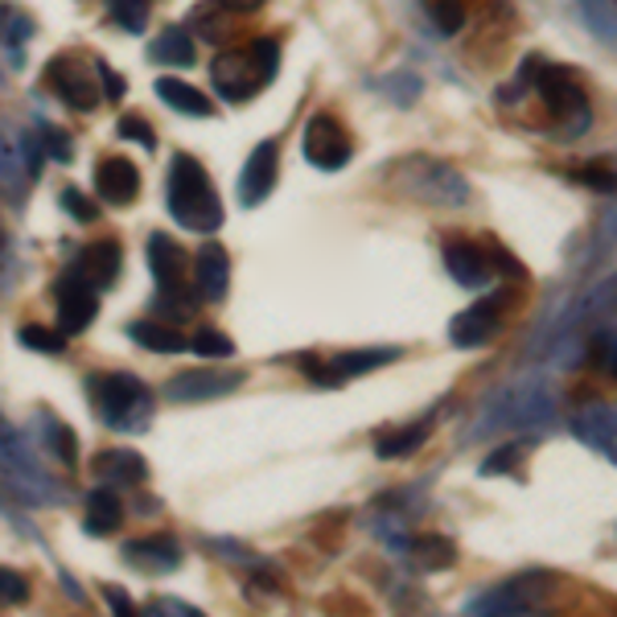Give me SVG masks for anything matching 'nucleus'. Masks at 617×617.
<instances>
[{
    "label": "nucleus",
    "instance_id": "f257e3e1",
    "mask_svg": "<svg viewBox=\"0 0 617 617\" xmlns=\"http://www.w3.org/2000/svg\"><path fill=\"white\" fill-rule=\"evenodd\" d=\"M165 198H169V215L182 223L186 230H198V235H210V230L223 227V202H218V189L210 182V173L194 153H177L169 161V186H165Z\"/></svg>",
    "mask_w": 617,
    "mask_h": 617
},
{
    "label": "nucleus",
    "instance_id": "f03ea898",
    "mask_svg": "<svg viewBox=\"0 0 617 617\" xmlns=\"http://www.w3.org/2000/svg\"><path fill=\"white\" fill-rule=\"evenodd\" d=\"M280 66V42L276 38H256L247 45H230L210 62V83L227 103H247L272 83Z\"/></svg>",
    "mask_w": 617,
    "mask_h": 617
},
{
    "label": "nucleus",
    "instance_id": "7ed1b4c3",
    "mask_svg": "<svg viewBox=\"0 0 617 617\" xmlns=\"http://www.w3.org/2000/svg\"><path fill=\"white\" fill-rule=\"evenodd\" d=\"M91 403L95 417L115 432H141L153 420V391L144 388L136 374L112 371V374H91Z\"/></svg>",
    "mask_w": 617,
    "mask_h": 617
},
{
    "label": "nucleus",
    "instance_id": "20e7f679",
    "mask_svg": "<svg viewBox=\"0 0 617 617\" xmlns=\"http://www.w3.org/2000/svg\"><path fill=\"white\" fill-rule=\"evenodd\" d=\"M144 259H148V272L157 280V301H153V313H169L173 317H194L198 313L202 297H189L186 292V251L173 244L165 230L148 235L144 244Z\"/></svg>",
    "mask_w": 617,
    "mask_h": 617
},
{
    "label": "nucleus",
    "instance_id": "39448f33",
    "mask_svg": "<svg viewBox=\"0 0 617 617\" xmlns=\"http://www.w3.org/2000/svg\"><path fill=\"white\" fill-rule=\"evenodd\" d=\"M301 153L313 169L333 173V169H342V165H350V157H354V144H350V136H346L342 124H338V115L317 112V115L305 120Z\"/></svg>",
    "mask_w": 617,
    "mask_h": 617
},
{
    "label": "nucleus",
    "instance_id": "423d86ee",
    "mask_svg": "<svg viewBox=\"0 0 617 617\" xmlns=\"http://www.w3.org/2000/svg\"><path fill=\"white\" fill-rule=\"evenodd\" d=\"M95 74L86 71V62L79 54H58V58H50V66H45L42 79L58 100L71 107V112H95V103H100Z\"/></svg>",
    "mask_w": 617,
    "mask_h": 617
},
{
    "label": "nucleus",
    "instance_id": "0eeeda50",
    "mask_svg": "<svg viewBox=\"0 0 617 617\" xmlns=\"http://www.w3.org/2000/svg\"><path fill=\"white\" fill-rule=\"evenodd\" d=\"M54 305H58V330L62 333H83L95 313H100V292L86 280L79 268L62 272L54 280Z\"/></svg>",
    "mask_w": 617,
    "mask_h": 617
},
{
    "label": "nucleus",
    "instance_id": "6e6552de",
    "mask_svg": "<svg viewBox=\"0 0 617 617\" xmlns=\"http://www.w3.org/2000/svg\"><path fill=\"white\" fill-rule=\"evenodd\" d=\"M400 359V350L395 346H383V350H346V354H333V359H305V374L321 383V388H342L350 379H359V374L374 371V367H383V362H395Z\"/></svg>",
    "mask_w": 617,
    "mask_h": 617
},
{
    "label": "nucleus",
    "instance_id": "1a4fd4ad",
    "mask_svg": "<svg viewBox=\"0 0 617 617\" xmlns=\"http://www.w3.org/2000/svg\"><path fill=\"white\" fill-rule=\"evenodd\" d=\"M535 91L544 107L556 120H573V115H585V86L568 66H539L535 71Z\"/></svg>",
    "mask_w": 617,
    "mask_h": 617
},
{
    "label": "nucleus",
    "instance_id": "9d476101",
    "mask_svg": "<svg viewBox=\"0 0 617 617\" xmlns=\"http://www.w3.org/2000/svg\"><path fill=\"white\" fill-rule=\"evenodd\" d=\"M503 305H506V297H503V292H494V297L470 305L465 313L453 317V326H449V338H453V346H461V350L486 346L494 333L503 330Z\"/></svg>",
    "mask_w": 617,
    "mask_h": 617
},
{
    "label": "nucleus",
    "instance_id": "9b49d317",
    "mask_svg": "<svg viewBox=\"0 0 617 617\" xmlns=\"http://www.w3.org/2000/svg\"><path fill=\"white\" fill-rule=\"evenodd\" d=\"M441 256H445V272L461 288H486L494 280V251H486L477 239H449Z\"/></svg>",
    "mask_w": 617,
    "mask_h": 617
},
{
    "label": "nucleus",
    "instance_id": "f8f14e48",
    "mask_svg": "<svg viewBox=\"0 0 617 617\" xmlns=\"http://www.w3.org/2000/svg\"><path fill=\"white\" fill-rule=\"evenodd\" d=\"M244 383L239 371H182L165 383V395L173 403H198V400H218Z\"/></svg>",
    "mask_w": 617,
    "mask_h": 617
},
{
    "label": "nucleus",
    "instance_id": "ddd939ff",
    "mask_svg": "<svg viewBox=\"0 0 617 617\" xmlns=\"http://www.w3.org/2000/svg\"><path fill=\"white\" fill-rule=\"evenodd\" d=\"M276 161H280V144L276 141H259L256 148L247 153V165H244V173H239V202H244V206H259V202L272 194Z\"/></svg>",
    "mask_w": 617,
    "mask_h": 617
},
{
    "label": "nucleus",
    "instance_id": "4468645a",
    "mask_svg": "<svg viewBox=\"0 0 617 617\" xmlns=\"http://www.w3.org/2000/svg\"><path fill=\"white\" fill-rule=\"evenodd\" d=\"M95 194L107 206H132L141 198V169L128 157H103L95 165Z\"/></svg>",
    "mask_w": 617,
    "mask_h": 617
},
{
    "label": "nucleus",
    "instance_id": "2eb2a0df",
    "mask_svg": "<svg viewBox=\"0 0 617 617\" xmlns=\"http://www.w3.org/2000/svg\"><path fill=\"white\" fill-rule=\"evenodd\" d=\"M124 561L136 568V573L148 576H165L182 564V544L173 535H148V539H132L124 547Z\"/></svg>",
    "mask_w": 617,
    "mask_h": 617
},
{
    "label": "nucleus",
    "instance_id": "dca6fc26",
    "mask_svg": "<svg viewBox=\"0 0 617 617\" xmlns=\"http://www.w3.org/2000/svg\"><path fill=\"white\" fill-rule=\"evenodd\" d=\"M227 285H230L227 247H218V244L198 247V256H194V292H198L202 301H223V297H227Z\"/></svg>",
    "mask_w": 617,
    "mask_h": 617
},
{
    "label": "nucleus",
    "instance_id": "f3484780",
    "mask_svg": "<svg viewBox=\"0 0 617 617\" xmlns=\"http://www.w3.org/2000/svg\"><path fill=\"white\" fill-rule=\"evenodd\" d=\"M91 474L100 482H112V486H141L148 477V465L136 449H100L91 457Z\"/></svg>",
    "mask_w": 617,
    "mask_h": 617
},
{
    "label": "nucleus",
    "instance_id": "a211bd4d",
    "mask_svg": "<svg viewBox=\"0 0 617 617\" xmlns=\"http://www.w3.org/2000/svg\"><path fill=\"white\" fill-rule=\"evenodd\" d=\"M74 268H79V272H83L95 288H115V280H120V268H124L120 239H95V244H86Z\"/></svg>",
    "mask_w": 617,
    "mask_h": 617
},
{
    "label": "nucleus",
    "instance_id": "6ab92c4d",
    "mask_svg": "<svg viewBox=\"0 0 617 617\" xmlns=\"http://www.w3.org/2000/svg\"><path fill=\"white\" fill-rule=\"evenodd\" d=\"M573 432L580 441H589L593 449H601V453H614L617 457V412L614 408H589V412L573 417Z\"/></svg>",
    "mask_w": 617,
    "mask_h": 617
},
{
    "label": "nucleus",
    "instance_id": "aec40b11",
    "mask_svg": "<svg viewBox=\"0 0 617 617\" xmlns=\"http://www.w3.org/2000/svg\"><path fill=\"white\" fill-rule=\"evenodd\" d=\"M124 523V506L115 498L112 490H91L83 503V532L86 535H112L115 527Z\"/></svg>",
    "mask_w": 617,
    "mask_h": 617
},
{
    "label": "nucleus",
    "instance_id": "412c9836",
    "mask_svg": "<svg viewBox=\"0 0 617 617\" xmlns=\"http://www.w3.org/2000/svg\"><path fill=\"white\" fill-rule=\"evenodd\" d=\"M157 95L165 103H169L173 112H182V115H215V100L210 95H202L198 86H189L186 79H169V74H161L157 83Z\"/></svg>",
    "mask_w": 617,
    "mask_h": 617
},
{
    "label": "nucleus",
    "instance_id": "4be33fe9",
    "mask_svg": "<svg viewBox=\"0 0 617 617\" xmlns=\"http://www.w3.org/2000/svg\"><path fill=\"white\" fill-rule=\"evenodd\" d=\"M128 338L136 346H144V350H153V354H182V350H189L186 333L169 326V321H132Z\"/></svg>",
    "mask_w": 617,
    "mask_h": 617
},
{
    "label": "nucleus",
    "instance_id": "5701e85b",
    "mask_svg": "<svg viewBox=\"0 0 617 617\" xmlns=\"http://www.w3.org/2000/svg\"><path fill=\"white\" fill-rule=\"evenodd\" d=\"M432 424H400V429H383L374 432V453L383 461H395V457H408V453H417L424 441H429Z\"/></svg>",
    "mask_w": 617,
    "mask_h": 617
},
{
    "label": "nucleus",
    "instance_id": "b1692460",
    "mask_svg": "<svg viewBox=\"0 0 617 617\" xmlns=\"http://www.w3.org/2000/svg\"><path fill=\"white\" fill-rule=\"evenodd\" d=\"M148 54L157 58V62H169V66H194V42H189V33L182 25H169L165 33L153 38L148 45Z\"/></svg>",
    "mask_w": 617,
    "mask_h": 617
},
{
    "label": "nucleus",
    "instance_id": "393cba45",
    "mask_svg": "<svg viewBox=\"0 0 617 617\" xmlns=\"http://www.w3.org/2000/svg\"><path fill=\"white\" fill-rule=\"evenodd\" d=\"M412 552H408V556H412V564H417V568H424V573H436V568H449V564L457 561V547L449 544L445 535H417V539H412Z\"/></svg>",
    "mask_w": 617,
    "mask_h": 617
},
{
    "label": "nucleus",
    "instance_id": "a878e982",
    "mask_svg": "<svg viewBox=\"0 0 617 617\" xmlns=\"http://www.w3.org/2000/svg\"><path fill=\"white\" fill-rule=\"evenodd\" d=\"M230 17H235V9H227L223 0H215V4H198V9H194V25H198V33L206 42H227L230 33L239 29V21H230Z\"/></svg>",
    "mask_w": 617,
    "mask_h": 617
},
{
    "label": "nucleus",
    "instance_id": "bb28decb",
    "mask_svg": "<svg viewBox=\"0 0 617 617\" xmlns=\"http://www.w3.org/2000/svg\"><path fill=\"white\" fill-rule=\"evenodd\" d=\"M532 609H535L532 597H523L518 585H503V589L470 601V614H532Z\"/></svg>",
    "mask_w": 617,
    "mask_h": 617
},
{
    "label": "nucleus",
    "instance_id": "cd10ccee",
    "mask_svg": "<svg viewBox=\"0 0 617 617\" xmlns=\"http://www.w3.org/2000/svg\"><path fill=\"white\" fill-rule=\"evenodd\" d=\"M17 338H21V346L38 350V354H62V350H66V333L45 330V326H21Z\"/></svg>",
    "mask_w": 617,
    "mask_h": 617
},
{
    "label": "nucleus",
    "instance_id": "c85d7f7f",
    "mask_svg": "<svg viewBox=\"0 0 617 617\" xmlns=\"http://www.w3.org/2000/svg\"><path fill=\"white\" fill-rule=\"evenodd\" d=\"M189 350L202 354V359H230V354H235V342L218 330H198L189 338Z\"/></svg>",
    "mask_w": 617,
    "mask_h": 617
},
{
    "label": "nucleus",
    "instance_id": "c756f323",
    "mask_svg": "<svg viewBox=\"0 0 617 617\" xmlns=\"http://www.w3.org/2000/svg\"><path fill=\"white\" fill-rule=\"evenodd\" d=\"M58 206H62V210H66V215H71L74 223H95V218H100V206L86 198V194H83L79 186H66V189H62V194H58Z\"/></svg>",
    "mask_w": 617,
    "mask_h": 617
},
{
    "label": "nucleus",
    "instance_id": "7c9ffc66",
    "mask_svg": "<svg viewBox=\"0 0 617 617\" xmlns=\"http://www.w3.org/2000/svg\"><path fill=\"white\" fill-rule=\"evenodd\" d=\"M112 21H120L128 33H144V25H148V0H112Z\"/></svg>",
    "mask_w": 617,
    "mask_h": 617
},
{
    "label": "nucleus",
    "instance_id": "2f4dec72",
    "mask_svg": "<svg viewBox=\"0 0 617 617\" xmlns=\"http://www.w3.org/2000/svg\"><path fill=\"white\" fill-rule=\"evenodd\" d=\"M115 136H120V141H136L141 148H157V132H153V124H148L144 115H136V112L120 120Z\"/></svg>",
    "mask_w": 617,
    "mask_h": 617
},
{
    "label": "nucleus",
    "instance_id": "473e14b6",
    "mask_svg": "<svg viewBox=\"0 0 617 617\" xmlns=\"http://www.w3.org/2000/svg\"><path fill=\"white\" fill-rule=\"evenodd\" d=\"M42 420L50 424V432H54V441H50V436H45V441H50V449L58 453V461H66V465H74V461H79V453H74V449H79V441H74V432L66 429V424H58L54 412H42Z\"/></svg>",
    "mask_w": 617,
    "mask_h": 617
},
{
    "label": "nucleus",
    "instance_id": "72a5a7b5",
    "mask_svg": "<svg viewBox=\"0 0 617 617\" xmlns=\"http://www.w3.org/2000/svg\"><path fill=\"white\" fill-rule=\"evenodd\" d=\"M573 182L597 189V194H614V189H617V173L609 169V165H580V169L573 173Z\"/></svg>",
    "mask_w": 617,
    "mask_h": 617
},
{
    "label": "nucleus",
    "instance_id": "f704fd0d",
    "mask_svg": "<svg viewBox=\"0 0 617 617\" xmlns=\"http://www.w3.org/2000/svg\"><path fill=\"white\" fill-rule=\"evenodd\" d=\"M527 449L532 445H523V441H515V445H503V449H494L486 461H482V474H503V470H515L518 461L527 457Z\"/></svg>",
    "mask_w": 617,
    "mask_h": 617
},
{
    "label": "nucleus",
    "instance_id": "c9c22d12",
    "mask_svg": "<svg viewBox=\"0 0 617 617\" xmlns=\"http://www.w3.org/2000/svg\"><path fill=\"white\" fill-rule=\"evenodd\" d=\"M432 25L441 29V33H457L465 25V9H461L457 0H432Z\"/></svg>",
    "mask_w": 617,
    "mask_h": 617
},
{
    "label": "nucleus",
    "instance_id": "e433bc0d",
    "mask_svg": "<svg viewBox=\"0 0 617 617\" xmlns=\"http://www.w3.org/2000/svg\"><path fill=\"white\" fill-rule=\"evenodd\" d=\"M38 141H42L45 157L62 161V165H71V161H74V141L62 128H42V132H38Z\"/></svg>",
    "mask_w": 617,
    "mask_h": 617
},
{
    "label": "nucleus",
    "instance_id": "4c0bfd02",
    "mask_svg": "<svg viewBox=\"0 0 617 617\" xmlns=\"http://www.w3.org/2000/svg\"><path fill=\"white\" fill-rule=\"evenodd\" d=\"M95 71H100V83H103V95L107 100H124V91H128V83H124V74H115L107 62H95Z\"/></svg>",
    "mask_w": 617,
    "mask_h": 617
},
{
    "label": "nucleus",
    "instance_id": "58836bf2",
    "mask_svg": "<svg viewBox=\"0 0 617 617\" xmlns=\"http://www.w3.org/2000/svg\"><path fill=\"white\" fill-rule=\"evenodd\" d=\"M25 597H29L25 576L13 573V568H4V609H13V605H21Z\"/></svg>",
    "mask_w": 617,
    "mask_h": 617
},
{
    "label": "nucleus",
    "instance_id": "ea45409f",
    "mask_svg": "<svg viewBox=\"0 0 617 617\" xmlns=\"http://www.w3.org/2000/svg\"><path fill=\"white\" fill-rule=\"evenodd\" d=\"M103 597H107V605H112V609H120L124 617L136 614V605H132V597H128L124 589H115V585H107V589H103Z\"/></svg>",
    "mask_w": 617,
    "mask_h": 617
},
{
    "label": "nucleus",
    "instance_id": "a19ab883",
    "mask_svg": "<svg viewBox=\"0 0 617 617\" xmlns=\"http://www.w3.org/2000/svg\"><path fill=\"white\" fill-rule=\"evenodd\" d=\"M148 609H153V614H161V609H169V614H182V617H198V609H194V605L173 601V597H161V601H153Z\"/></svg>",
    "mask_w": 617,
    "mask_h": 617
},
{
    "label": "nucleus",
    "instance_id": "79ce46f5",
    "mask_svg": "<svg viewBox=\"0 0 617 617\" xmlns=\"http://www.w3.org/2000/svg\"><path fill=\"white\" fill-rule=\"evenodd\" d=\"M227 9H235V13H251V9H259L264 0H223Z\"/></svg>",
    "mask_w": 617,
    "mask_h": 617
},
{
    "label": "nucleus",
    "instance_id": "37998d69",
    "mask_svg": "<svg viewBox=\"0 0 617 617\" xmlns=\"http://www.w3.org/2000/svg\"><path fill=\"white\" fill-rule=\"evenodd\" d=\"M609 371H614V374H617V354H614V367H609Z\"/></svg>",
    "mask_w": 617,
    "mask_h": 617
}]
</instances>
